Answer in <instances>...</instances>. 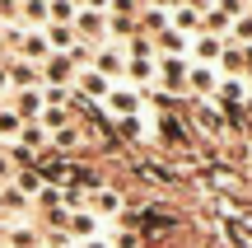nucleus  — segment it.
Here are the masks:
<instances>
[{"label":"nucleus","mask_w":252,"mask_h":248,"mask_svg":"<svg viewBox=\"0 0 252 248\" xmlns=\"http://www.w3.org/2000/svg\"><path fill=\"white\" fill-rule=\"evenodd\" d=\"M126 71L140 75V80H150V75H154V61H150V56H131V61H126Z\"/></svg>","instance_id":"nucleus-21"},{"label":"nucleus","mask_w":252,"mask_h":248,"mask_svg":"<svg viewBox=\"0 0 252 248\" xmlns=\"http://www.w3.org/2000/svg\"><path fill=\"white\" fill-rule=\"evenodd\" d=\"M122 71H126L122 47H103V52H98V75H122Z\"/></svg>","instance_id":"nucleus-6"},{"label":"nucleus","mask_w":252,"mask_h":248,"mask_svg":"<svg viewBox=\"0 0 252 248\" xmlns=\"http://www.w3.org/2000/svg\"><path fill=\"white\" fill-rule=\"evenodd\" d=\"M24 14L28 24H47V0H24Z\"/></svg>","instance_id":"nucleus-19"},{"label":"nucleus","mask_w":252,"mask_h":248,"mask_svg":"<svg viewBox=\"0 0 252 248\" xmlns=\"http://www.w3.org/2000/svg\"><path fill=\"white\" fill-rule=\"evenodd\" d=\"M0 248H5V230H0Z\"/></svg>","instance_id":"nucleus-39"},{"label":"nucleus","mask_w":252,"mask_h":248,"mask_svg":"<svg viewBox=\"0 0 252 248\" xmlns=\"http://www.w3.org/2000/svg\"><path fill=\"white\" fill-rule=\"evenodd\" d=\"M37 112H42V94L24 89V94H19V117H37Z\"/></svg>","instance_id":"nucleus-9"},{"label":"nucleus","mask_w":252,"mask_h":248,"mask_svg":"<svg viewBox=\"0 0 252 248\" xmlns=\"http://www.w3.org/2000/svg\"><path fill=\"white\" fill-rule=\"evenodd\" d=\"M112 33H117V37H131V33H135V24H131V19H122V14H117V19H112Z\"/></svg>","instance_id":"nucleus-31"},{"label":"nucleus","mask_w":252,"mask_h":248,"mask_svg":"<svg viewBox=\"0 0 252 248\" xmlns=\"http://www.w3.org/2000/svg\"><path fill=\"white\" fill-rule=\"evenodd\" d=\"M122 136L126 141H140L145 131H140V117H122Z\"/></svg>","instance_id":"nucleus-28"},{"label":"nucleus","mask_w":252,"mask_h":248,"mask_svg":"<svg viewBox=\"0 0 252 248\" xmlns=\"http://www.w3.org/2000/svg\"><path fill=\"white\" fill-rule=\"evenodd\" d=\"M224 234H229V244H234V248H252V220H248V215H229V220H224Z\"/></svg>","instance_id":"nucleus-5"},{"label":"nucleus","mask_w":252,"mask_h":248,"mask_svg":"<svg viewBox=\"0 0 252 248\" xmlns=\"http://www.w3.org/2000/svg\"><path fill=\"white\" fill-rule=\"evenodd\" d=\"M19 187H24V192H42V178L37 174H19Z\"/></svg>","instance_id":"nucleus-30"},{"label":"nucleus","mask_w":252,"mask_h":248,"mask_svg":"<svg viewBox=\"0 0 252 248\" xmlns=\"http://www.w3.org/2000/svg\"><path fill=\"white\" fill-rule=\"evenodd\" d=\"M0 178H9V159L5 155H0Z\"/></svg>","instance_id":"nucleus-34"},{"label":"nucleus","mask_w":252,"mask_h":248,"mask_svg":"<svg viewBox=\"0 0 252 248\" xmlns=\"http://www.w3.org/2000/svg\"><path fill=\"white\" fill-rule=\"evenodd\" d=\"M103 5H108V0H89V9H103Z\"/></svg>","instance_id":"nucleus-35"},{"label":"nucleus","mask_w":252,"mask_h":248,"mask_svg":"<svg viewBox=\"0 0 252 248\" xmlns=\"http://www.w3.org/2000/svg\"><path fill=\"white\" fill-rule=\"evenodd\" d=\"M163 80H168V89H182L187 84V66L178 56H163Z\"/></svg>","instance_id":"nucleus-7"},{"label":"nucleus","mask_w":252,"mask_h":248,"mask_svg":"<svg viewBox=\"0 0 252 248\" xmlns=\"http://www.w3.org/2000/svg\"><path fill=\"white\" fill-rule=\"evenodd\" d=\"M19 136H24V145H28V150L42 145V127H33V122H28V127H19Z\"/></svg>","instance_id":"nucleus-24"},{"label":"nucleus","mask_w":252,"mask_h":248,"mask_svg":"<svg viewBox=\"0 0 252 248\" xmlns=\"http://www.w3.org/2000/svg\"><path fill=\"white\" fill-rule=\"evenodd\" d=\"M159 131L168 136V145H187V141H191V136H187V127H182L178 117H163V127H159Z\"/></svg>","instance_id":"nucleus-12"},{"label":"nucleus","mask_w":252,"mask_h":248,"mask_svg":"<svg viewBox=\"0 0 252 248\" xmlns=\"http://www.w3.org/2000/svg\"><path fill=\"white\" fill-rule=\"evenodd\" d=\"M5 244H9V248H37V234H28V230H14V234H5Z\"/></svg>","instance_id":"nucleus-22"},{"label":"nucleus","mask_w":252,"mask_h":248,"mask_svg":"<svg viewBox=\"0 0 252 248\" xmlns=\"http://www.w3.org/2000/svg\"><path fill=\"white\" fill-rule=\"evenodd\" d=\"M80 94H94V99H108V84H103V75L84 71V75H80Z\"/></svg>","instance_id":"nucleus-11"},{"label":"nucleus","mask_w":252,"mask_h":248,"mask_svg":"<svg viewBox=\"0 0 252 248\" xmlns=\"http://www.w3.org/2000/svg\"><path fill=\"white\" fill-rule=\"evenodd\" d=\"M89 206H94L98 215H112V211L122 206V192H112V187H108V192H94V197H89Z\"/></svg>","instance_id":"nucleus-8"},{"label":"nucleus","mask_w":252,"mask_h":248,"mask_svg":"<svg viewBox=\"0 0 252 248\" xmlns=\"http://www.w3.org/2000/svg\"><path fill=\"white\" fill-rule=\"evenodd\" d=\"M65 75H70V56L52 52V56H47V80H65Z\"/></svg>","instance_id":"nucleus-16"},{"label":"nucleus","mask_w":252,"mask_h":248,"mask_svg":"<svg viewBox=\"0 0 252 248\" xmlns=\"http://www.w3.org/2000/svg\"><path fill=\"white\" fill-rule=\"evenodd\" d=\"M220 52H224L220 37H201V42H196V56H201V61H220Z\"/></svg>","instance_id":"nucleus-18"},{"label":"nucleus","mask_w":252,"mask_h":248,"mask_svg":"<svg viewBox=\"0 0 252 248\" xmlns=\"http://www.w3.org/2000/svg\"><path fill=\"white\" fill-rule=\"evenodd\" d=\"M191 117H196V127L206 131V136H224V131H229V117H224V112H215V108H206V103H196Z\"/></svg>","instance_id":"nucleus-2"},{"label":"nucleus","mask_w":252,"mask_h":248,"mask_svg":"<svg viewBox=\"0 0 252 248\" xmlns=\"http://www.w3.org/2000/svg\"><path fill=\"white\" fill-rule=\"evenodd\" d=\"M159 5H182V0H159Z\"/></svg>","instance_id":"nucleus-38"},{"label":"nucleus","mask_w":252,"mask_h":248,"mask_svg":"<svg viewBox=\"0 0 252 248\" xmlns=\"http://www.w3.org/2000/svg\"><path fill=\"white\" fill-rule=\"evenodd\" d=\"M163 24H168V14H163V9H145V14H140V28H150V33H159Z\"/></svg>","instance_id":"nucleus-20"},{"label":"nucleus","mask_w":252,"mask_h":248,"mask_svg":"<svg viewBox=\"0 0 252 248\" xmlns=\"http://www.w3.org/2000/svg\"><path fill=\"white\" fill-rule=\"evenodd\" d=\"M206 24L215 28V33H220V28H229V9L224 5H220V9H206Z\"/></svg>","instance_id":"nucleus-25"},{"label":"nucleus","mask_w":252,"mask_h":248,"mask_svg":"<svg viewBox=\"0 0 252 248\" xmlns=\"http://www.w3.org/2000/svg\"><path fill=\"white\" fill-rule=\"evenodd\" d=\"M65 230H70V234H94V215H84V211H65Z\"/></svg>","instance_id":"nucleus-15"},{"label":"nucleus","mask_w":252,"mask_h":248,"mask_svg":"<svg viewBox=\"0 0 252 248\" xmlns=\"http://www.w3.org/2000/svg\"><path fill=\"white\" fill-rule=\"evenodd\" d=\"M234 33H238V37H252V14H243V24H238Z\"/></svg>","instance_id":"nucleus-32"},{"label":"nucleus","mask_w":252,"mask_h":248,"mask_svg":"<svg viewBox=\"0 0 252 248\" xmlns=\"http://www.w3.org/2000/svg\"><path fill=\"white\" fill-rule=\"evenodd\" d=\"M5 84H9V75H5V71H0V89H5Z\"/></svg>","instance_id":"nucleus-36"},{"label":"nucleus","mask_w":252,"mask_h":248,"mask_svg":"<svg viewBox=\"0 0 252 248\" xmlns=\"http://www.w3.org/2000/svg\"><path fill=\"white\" fill-rule=\"evenodd\" d=\"M47 19H52V24H75V5L70 0H52V5H47Z\"/></svg>","instance_id":"nucleus-10"},{"label":"nucleus","mask_w":252,"mask_h":248,"mask_svg":"<svg viewBox=\"0 0 252 248\" xmlns=\"http://www.w3.org/2000/svg\"><path fill=\"white\" fill-rule=\"evenodd\" d=\"M24 56H33V61H47V56H52V47H47V37L28 33V37H24Z\"/></svg>","instance_id":"nucleus-13"},{"label":"nucleus","mask_w":252,"mask_h":248,"mask_svg":"<svg viewBox=\"0 0 252 248\" xmlns=\"http://www.w3.org/2000/svg\"><path fill=\"white\" fill-rule=\"evenodd\" d=\"M19 131V112H0V136H14Z\"/></svg>","instance_id":"nucleus-29"},{"label":"nucleus","mask_w":252,"mask_h":248,"mask_svg":"<svg viewBox=\"0 0 252 248\" xmlns=\"http://www.w3.org/2000/svg\"><path fill=\"white\" fill-rule=\"evenodd\" d=\"M168 24H178V28H196L201 24V9H191V5H178L168 14Z\"/></svg>","instance_id":"nucleus-14"},{"label":"nucleus","mask_w":252,"mask_h":248,"mask_svg":"<svg viewBox=\"0 0 252 248\" xmlns=\"http://www.w3.org/2000/svg\"><path fill=\"white\" fill-rule=\"evenodd\" d=\"M84 248H103V244H98V239H89V244H84Z\"/></svg>","instance_id":"nucleus-37"},{"label":"nucleus","mask_w":252,"mask_h":248,"mask_svg":"<svg viewBox=\"0 0 252 248\" xmlns=\"http://www.w3.org/2000/svg\"><path fill=\"white\" fill-rule=\"evenodd\" d=\"M187 80L196 84L201 94H210V89H215V75H210V71H187Z\"/></svg>","instance_id":"nucleus-23"},{"label":"nucleus","mask_w":252,"mask_h":248,"mask_svg":"<svg viewBox=\"0 0 252 248\" xmlns=\"http://www.w3.org/2000/svg\"><path fill=\"white\" fill-rule=\"evenodd\" d=\"M117 248H140V239H135V234H122V239H117Z\"/></svg>","instance_id":"nucleus-33"},{"label":"nucleus","mask_w":252,"mask_h":248,"mask_svg":"<svg viewBox=\"0 0 252 248\" xmlns=\"http://www.w3.org/2000/svg\"><path fill=\"white\" fill-rule=\"evenodd\" d=\"M75 33H84V37H103L108 33V14L103 9H75Z\"/></svg>","instance_id":"nucleus-1"},{"label":"nucleus","mask_w":252,"mask_h":248,"mask_svg":"<svg viewBox=\"0 0 252 248\" xmlns=\"http://www.w3.org/2000/svg\"><path fill=\"white\" fill-rule=\"evenodd\" d=\"M108 108L117 117H135L140 112V99H135V89H108Z\"/></svg>","instance_id":"nucleus-4"},{"label":"nucleus","mask_w":252,"mask_h":248,"mask_svg":"<svg viewBox=\"0 0 252 248\" xmlns=\"http://www.w3.org/2000/svg\"><path fill=\"white\" fill-rule=\"evenodd\" d=\"M159 47H163V52H178V47L187 52V37H182V33H163V37H159Z\"/></svg>","instance_id":"nucleus-26"},{"label":"nucleus","mask_w":252,"mask_h":248,"mask_svg":"<svg viewBox=\"0 0 252 248\" xmlns=\"http://www.w3.org/2000/svg\"><path fill=\"white\" fill-rule=\"evenodd\" d=\"M56 145H61V150H75V145H80V131H75V127L56 131Z\"/></svg>","instance_id":"nucleus-27"},{"label":"nucleus","mask_w":252,"mask_h":248,"mask_svg":"<svg viewBox=\"0 0 252 248\" xmlns=\"http://www.w3.org/2000/svg\"><path fill=\"white\" fill-rule=\"evenodd\" d=\"M9 80H14V84H37V71H33V66H24V61H14V66H9Z\"/></svg>","instance_id":"nucleus-17"},{"label":"nucleus","mask_w":252,"mask_h":248,"mask_svg":"<svg viewBox=\"0 0 252 248\" xmlns=\"http://www.w3.org/2000/svg\"><path fill=\"white\" fill-rule=\"evenodd\" d=\"M215 99H220V108H243L248 89H243V80H220L215 84Z\"/></svg>","instance_id":"nucleus-3"}]
</instances>
